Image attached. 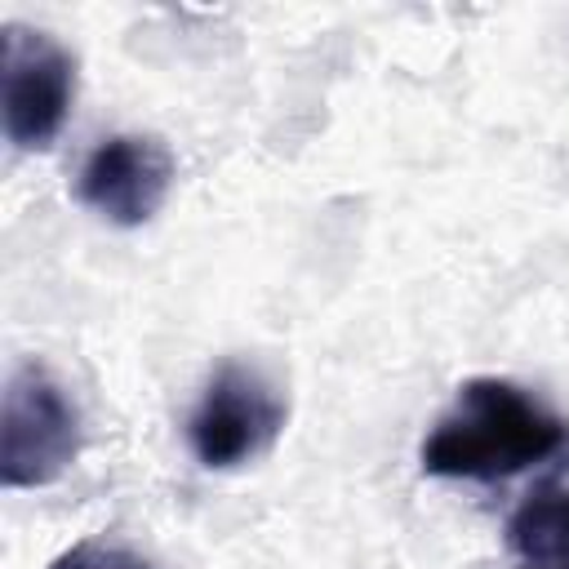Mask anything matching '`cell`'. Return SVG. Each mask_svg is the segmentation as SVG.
I'll return each mask as SVG.
<instances>
[{"mask_svg": "<svg viewBox=\"0 0 569 569\" xmlns=\"http://www.w3.org/2000/svg\"><path fill=\"white\" fill-rule=\"evenodd\" d=\"M173 187V156L151 133L102 138L80 164L76 196L116 227H142L160 213Z\"/></svg>", "mask_w": 569, "mask_h": 569, "instance_id": "obj_5", "label": "cell"}, {"mask_svg": "<svg viewBox=\"0 0 569 569\" xmlns=\"http://www.w3.org/2000/svg\"><path fill=\"white\" fill-rule=\"evenodd\" d=\"M76 98V62L71 53L36 31L9 22L0 31V116L4 138L18 151H44L62 133Z\"/></svg>", "mask_w": 569, "mask_h": 569, "instance_id": "obj_3", "label": "cell"}, {"mask_svg": "<svg viewBox=\"0 0 569 569\" xmlns=\"http://www.w3.org/2000/svg\"><path fill=\"white\" fill-rule=\"evenodd\" d=\"M80 453V413L67 391L40 369L22 365L4 382L0 400V485L40 489L53 485Z\"/></svg>", "mask_w": 569, "mask_h": 569, "instance_id": "obj_2", "label": "cell"}, {"mask_svg": "<svg viewBox=\"0 0 569 569\" xmlns=\"http://www.w3.org/2000/svg\"><path fill=\"white\" fill-rule=\"evenodd\" d=\"M569 449V422L507 378H467L422 440V471L440 480H507Z\"/></svg>", "mask_w": 569, "mask_h": 569, "instance_id": "obj_1", "label": "cell"}, {"mask_svg": "<svg viewBox=\"0 0 569 569\" xmlns=\"http://www.w3.org/2000/svg\"><path fill=\"white\" fill-rule=\"evenodd\" d=\"M284 413L289 409H284L280 391L258 369L231 360L209 378V387L187 422V445L200 467L231 471L276 445Z\"/></svg>", "mask_w": 569, "mask_h": 569, "instance_id": "obj_4", "label": "cell"}, {"mask_svg": "<svg viewBox=\"0 0 569 569\" xmlns=\"http://www.w3.org/2000/svg\"><path fill=\"white\" fill-rule=\"evenodd\" d=\"M529 569H533V565H529ZM538 569H547V565H538ZM556 569H569V565H556Z\"/></svg>", "mask_w": 569, "mask_h": 569, "instance_id": "obj_8", "label": "cell"}, {"mask_svg": "<svg viewBox=\"0 0 569 569\" xmlns=\"http://www.w3.org/2000/svg\"><path fill=\"white\" fill-rule=\"evenodd\" d=\"M507 547L529 565H569V489L529 493L507 520Z\"/></svg>", "mask_w": 569, "mask_h": 569, "instance_id": "obj_6", "label": "cell"}, {"mask_svg": "<svg viewBox=\"0 0 569 569\" xmlns=\"http://www.w3.org/2000/svg\"><path fill=\"white\" fill-rule=\"evenodd\" d=\"M53 569H151L142 556L124 551V547H107V542H80L67 556L53 560Z\"/></svg>", "mask_w": 569, "mask_h": 569, "instance_id": "obj_7", "label": "cell"}]
</instances>
